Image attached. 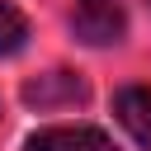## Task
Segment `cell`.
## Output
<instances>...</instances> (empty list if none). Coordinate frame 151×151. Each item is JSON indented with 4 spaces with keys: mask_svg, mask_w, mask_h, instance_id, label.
Masks as SVG:
<instances>
[{
    "mask_svg": "<svg viewBox=\"0 0 151 151\" xmlns=\"http://www.w3.org/2000/svg\"><path fill=\"white\" fill-rule=\"evenodd\" d=\"M123 28H127V19H123V5L118 0H76L71 5V33L80 42H90V47L118 42Z\"/></svg>",
    "mask_w": 151,
    "mask_h": 151,
    "instance_id": "obj_1",
    "label": "cell"
},
{
    "mask_svg": "<svg viewBox=\"0 0 151 151\" xmlns=\"http://www.w3.org/2000/svg\"><path fill=\"white\" fill-rule=\"evenodd\" d=\"M85 99H90V90L71 71H47V76L24 85V104H33V109H71V104H85Z\"/></svg>",
    "mask_w": 151,
    "mask_h": 151,
    "instance_id": "obj_2",
    "label": "cell"
},
{
    "mask_svg": "<svg viewBox=\"0 0 151 151\" xmlns=\"http://www.w3.org/2000/svg\"><path fill=\"white\" fill-rule=\"evenodd\" d=\"M24 151H118L99 127H85V123H66V127H42L28 137Z\"/></svg>",
    "mask_w": 151,
    "mask_h": 151,
    "instance_id": "obj_3",
    "label": "cell"
},
{
    "mask_svg": "<svg viewBox=\"0 0 151 151\" xmlns=\"http://www.w3.org/2000/svg\"><path fill=\"white\" fill-rule=\"evenodd\" d=\"M113 113H118L123 132H127L142 151H151V90H146V85L118 90V94H113Z\"/></svg>",
    "mask_w": 151,
    "mask_h": 151,
    "instance_id": "obj_4",
    "label": "cell"
},
{
    "mask_svg": "<svg viewBox=\"0 0 151 151\" xmlns=\"http://www.w3.org/2000/svg\"><path fill=\"white\" fill-rule=\"evenodd\" d=\"M28 42V19L14 0H0V57H14Z\"/></svg>",
    "mask_w": 151,
    "mask_h": 151,
    "instance_id": "obj_5",
    "label": "cell"
}]
</instances>
